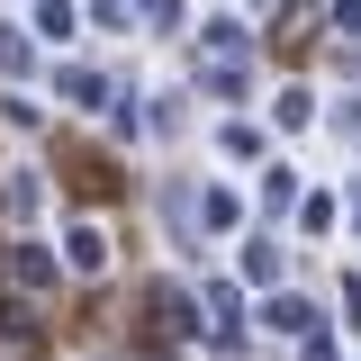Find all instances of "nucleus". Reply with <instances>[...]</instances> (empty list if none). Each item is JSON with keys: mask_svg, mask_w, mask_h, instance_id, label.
I'll return each mask as SVG.
<instances>
[{"mask_svg": "<svg viewBox=\"0 0 361 361\" xmlns=\"http://www.w3.org/2000/svg\"><path fill=\"white\" fill-rule=\"evenodd\" d=\"M0 217H9V226H37L45 217V172H0Z\"/></svg>", "mask_w": 361, "mask_h": 361, "instance_id": "f257e3e1", "label": "nucleus"}, {"mask_svg": "<svg viewBox=\"0 0 361 361\" xmlns=\"http://www.w3.org/2000/svg\"><path fill=\"white\" fill-rule=\"evenodd\" d=\"M63 271H109V226H73V235H63Z\"/></svg>", "mask_w": 361, "mask_h": 361, "instance_id": "f03ea898", "label": "nucleus"}, {"mask_svg": "<svg viewBox=\"0 0 361 361\" xmlns=\"http://www.w3.org/2000/svg\"><path fill=\"white\" fill-rule=\"evenodd\" d=\"M9 280H18V289H54V262H45V244H18V253H9Z\"/></svg>", "mask_w": 361, "mask_h": 361, "instance_id": "7ed1b4c3", "label": "nucleus"}, {"mask_svg": "<svg viewBox=\"0 0 361 361\" xmlns=\"http://www.w3.org/2000/svg\"><path fill=\"white\" fill-rule=\"evenodd\" d=\"M27 63V45H18V27H0V73H18Z\"/></svg>", "mask_w": 361, "mask_h": 361, "instance_id": "20e7f679", "label": "nucleus"}]
</instances>
